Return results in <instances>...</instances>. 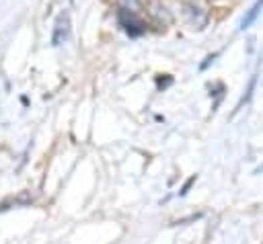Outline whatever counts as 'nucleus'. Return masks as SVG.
Returning <instances> with one entry per match:
<instances>
[{
    "label": "nucleus",
    "instance_id": "1",
    "mask_svg": "<svg viewBox=\"0 0 263 244\" xmlns=\"http://www.w3.org/2000/svg\"><path fill=\"white\" fill-rule=\"evenodd\" d=\"M68 31H70V18L68 14H60L58 21H55V31H53V45H60L66 37H68Z\"/></svg>",
    "mask_w": 263,
    "mask_h": 244
},
{
    "label": "nucleus",
    "instance_id": "2",
    "mask_svg": "<svg viewBox=\"0 0 263 244\" xmlns=\"http://www.w3.org/2000/svg\"><path fill=\"white\" fill-rule=\"evenodd\" d=\"M261 10H263V0H257V2H255V4H253V6H251L247 12H245V16L240 18V23H238V29H240V31L249 29V27H251V25L257 21V16L261 14Z\"/></svg>",
    "mask_w": 263,
    "mask_h": 244
}]
</instances>
